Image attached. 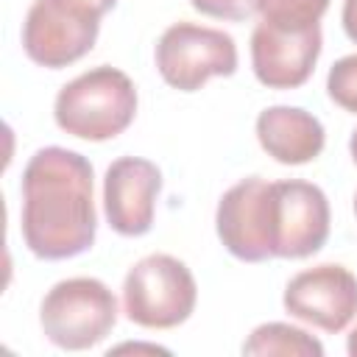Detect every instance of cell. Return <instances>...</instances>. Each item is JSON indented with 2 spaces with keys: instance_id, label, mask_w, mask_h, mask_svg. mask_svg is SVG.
<instances>
[{
  "instance_id": "1",
  "label": "cell",
  "mask_w": 357,
  "mask_h": 357,
  "mask_svg": "<svg viewBox=\"0 0 357 357\" xmlns=\"http://www.w3.org/2000/svg\"><path fill=\"white\" fill-rule=\"evenodd\" d=\"M22 240L39 259H70L92 248L98 212L92 165L78 151L39 148L22 170Z\"/></svg>"
},
{
  "instance_id": "2",
  "label": "cell",
  "mask_w": 357,
  "mask_h": 357,
  "mask_svg": "<svg viewBox=\"0 0 357 357\" xmlns=\"http://www.w3.org/2000/svg\"><path fill=\"white\" fill-rule=\"evenodd\" d=\"M137 114L134 81L109 64L92 67L64 84L53 103V117L61 131L78 139L103 142L123 134Z\"/></svg>"
},
{
  "instance_id": "3",
  "label": "cell",
  "mask_w": 357,
  "mask_h": 357,
  "mask_svg": "<svg viewBox=\"0 0 357 357\" xmlns=\"http://www.w3.org/2000/svg\"><path fill=\"white\" fill-rule=\"evenodd\" d=\"M39 324L53 346L84 351L98 346L114 329L117 298L100 279H61L45 293L39 304Z\"/></svg>"
},
{
  "instance_id": "4",
  "label": "cell",
  "mask_w": 357,
  "mask_h": 357,
  "mask_svg": "<svg viewBox=\"0 0 357 357\" xmlns=\"http://www.w3.org/2000/svg\"><path fill=\"white\" fill-rule=\"evenodd\" d=\"M198 301L192 271L170 254L142 257L123 279L126 318L145 329H173L184 324Z\"/></svg>"
},
{
  "instance_id": "5",
  "label": "cell",
  "mask_w": 357,
  "mask_h": 357,
  "mask_svg": "<svg viewBox=\"0 0 357 357\" xmlns=\"http://www.w3.org/2000/svg\"><path fill=\"white\" fill-rule=\"evenodd\" d=\"M329 237V201L312 181L287 178L265 187V240L271 259H304Z\"/></svg>"
},
{
  "instance_id": "6",
  "label": "cell",
  "mask_w": 357,
  "mask_h": 357,
  "mask_svg": "<svg viewBox=\"0 0 357 357\" xmlns=\"http://www.w3.org/2000/svg\"><path fill=\"white\" fill-rule=\"evenodd\" d=\"M156 70L167 86L195 92L209 78L237 73V45L226 31L173 22L156 42Z\"/></svg>"
},
{
  "instance_id": "7",
  "label": "cell",
  "mask_w": 357,
  "mask_h": 357,
  "mask_svg": "<svg viewBox=\"0 0 357 357\" xmlns=\"http://www.w3.org/2000/svg\"><path fill=\"white\" fill-rule=\"evenodd\" d=\"M100 14L75 0H33L22 22V50L47 70L84 59L98 39Z\"/></svg>"
},
{
  "instance_id": "8",
  "label": "cell",
  "mask_w": 357,
  "mask_h": 357,
  "mask_svg": "<svg viewBox=\"0 0 357 357\" xmlns=\"http://www.w3.org/2000/svg\"><path fill=\"white\" fill-rule=\"evenodd\" d=\"M282 304L293 318L337 335L357 318V276L337 262L307 268L287 282Z\"/></svg>"
},
{
  "instance_id": "9",
  "label": "cell",
  "mask_w": 357,
  "mask_h": 357,
  "mask_svg": "<svg viewBox=\"0 0 357 357\" xmlns=\"http://www.w3.org/2000/svg\"><path fill=\"white\" fill-rule=\"evenodd\" d=\"M162 173L142 156H120L103 176V212L123 237H142L153 226Z\"/></svg>"
},
{
  "instance_id": "10",
  "label": "cell",
  "mask_w": 357,
  "mask_h": 357,
  "mask_svg": "<svg viewBox=\"0 0 357 357\" xmlns=\"http://www.w3.org/2000/svg\"><path fill=\"white\" fill-rule=\"evenodd\" d=\"M321 25L304 31H282L259 22L251 33V67L268 89H296L307 84L321 56Z\"/></svg>"
},
{
  "instance_id": "11",
  "label": "cell",
  "mask_w": 357,
  "mask_h": 357,
  "mask_svg": "<svg viewBox=\"0 0 357 357\" xmlns=\"http://www.w3.org/2000/svg\"><path fill=\"white\" fill-rule=\"evenodd\" d=\"M265 187L259 176H248L229 187L218 201L215 229L226 251L243 262L271 259L265 240Z\"/></svg>"
},
{
  "instance_id": "12",
  "label": "cell",
  "mask_w": 357,
  "mask_h": 357,
  "mask_svg": "<svg viewBox=\"0 0 357 357\" xmlns=\"http://www.w3.org/2000/svg\"><path fill=\"white\" fill-rule=\"evenodd\" d=\"M257 139L279 165H307L321 156L326 134L321 120L298 106H268L257 117Z\"/></svg>"
},
{
  "instance_id": "13",
  "label": "cell",
  "mask_w": 357,
  "mask_h": 357,
  "mask_svg": "<svg viewBox=\"0 0 357 357\" xmlns=\"http://www.w3.org/2000/svg\"><path fill=\"white\" fill-rule=\"evenodd\" d=\"M243 354H282V357H324V346L298 326L271 321L257 326L243 343Z\"/></svg>"
},
{
  "instance_id": "14",
  "label": "cell",
  "mask_w": 357,
  "mask_h": 357,
  "mask_svg": "<svg viewBox=\"0 0 357 357\" xmlns=\"http://www.w3.org/2000/svg\"><path fill=\"white\" fill-rule=\"evenodd\" d=\"M329 0H257L262 22L282 31H304L321 22Z\"/></svg>"
},
{
  "instance_id": "15",
  "label": "cell",
  "mask_w": 357,
  "mask_h": 357,
  "mask_svg": "<svg viewBox=\"0 0 357 357\" xmlns=\"http://www.w3.org/2000/svg\"><path fill=\"white\" fill-rule=\"evenodd\" d=\"M326 92L340 109L357 114V53L343 56L329 67Z\"/></svg>"
},
{
  "instance_id": "16",
  "label": "cell",
  "mask_w": 357,
  "mask_h": 357,
  "mask_svg": "<svg viewBox=\"0 0 357 357\" xmlns=\"http://www.w3.org/2000/svg\"><path fill=\"white\" fill-rule=\"evenodd\" d=\"M190 6L206 17L240 22L257 11V0H190Z\"/></svg>"
},
{
  "instance_id": "17",
  "label": "cell",
  "mask_w": 357,
  "mask_h": 357,
  "mask_svg": "<svg viewBox=\"0 0 357 357\" xmlns=\"http://www.w3.org/2000/svg\"><path fill=\"white\" fill-rule=\"evenodd\" d=\"M343 31L357 45V0H343Z\"/></svg>"
},
{
  "instance_id": "18",
  "label": "cell",
  "mask_w": 357,
  "mask_h": 357,
  "mask_svg": "<svg viewBox=\"0 0 357 357\" xmlns=\"http://www.w3.org/2000/svg\"><path fill=\"white\" fill-rule=\"evenodd\" d=\"M75 3H81V6L92 8L95 14H100V17H103L106 11H112V8H114V3H117V0H75Z\"/></svg>"
},
{
  "instance_id": "19",
  "label": "cell",
  "mask_w": 357,
  "mask_h": 357,
  "mask_svg": "<svg viewBox=\"0 0 357 357\" xmlns=\"http://www.w3.org/2000/svg\"><path fill=\"white\" fill-rule=\"evenodd\" d=\"M346 349H349V354H351V357H357V326L351 329V335H349V343H346Z\"/></svg>"
},
{
  "instance_id": "20",
  "label": "cell",
  "mask_w": 357,
  "mask_h": 357,
  "mask_svg": "<svg viewBox=\"0 0 357 357\" xmlns=\"http://www.w3.org/2000/svg\"><path fill=\"white\" fill-rule=\"evenodd\" d=\"M349 153H351V159H354V165H357V128L351 131V139H349Z\"/></svg>"
},
{
  "instance_id": "21",
  "label": "cell",
  "mask_w": 357,
  "mask_h": 357,
  "mask_svg": "<svg viewBox=\"0 0 357 357\" xmlns=\"http://www.w3.org/2000/svg\"><path fill=\"white\" fill-rule=\"evenodd\" d=\"M354 215H357V195H354Z\"/></svg>"
}]
</instances>
